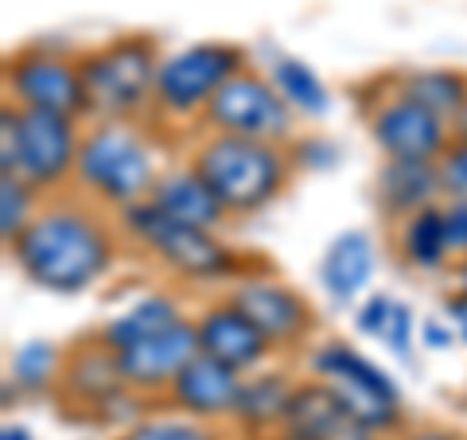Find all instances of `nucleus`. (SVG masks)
Wrapping results in <instances>:
<instances>
[{
  "label": "nucleus",
  "mask_w": 467,
  "mask_h": 440,
  "mask_svg": "<svg viewBox=\"0 0 467 440\" xmlns=\"http://www.w3.org/2000/svg\"><path fill=\"white\" fill-rule=\"evenodd\" d=\"M20 273L47 292L90 288L113 261V246L94 218L55 211L43 215L8 246Z\"/></svg>",
  "instance_id": "1"
},
{
  "label": "nucleus",
  "mask_w": 467,
  "mask_h": 440,
  "mask_svg": "<svg viewBox=\"0 0 467 440\" xmlns=\"http://www.w3.org/2000/svg\"><path fill=\"white\" fill-rule=\"evenodd\" d=\"M195 172L214 192V199L234 215L261 211L285 183V160L269 141L226 133L202 144L195 156Z\"/></svg>",
  "instance_id": "2"
},
{
  "label": "nucleus",
  "mask_w": 467,
  "mask_h": 440,
  "mask_svg": "<svg viewBox=\"0 0 467 440\" xmlns=\"http://www.w3.org/2000/svg\"><path fill=\"white\" fill-rule=\"evenodd\" d=\"M82 86H86V101L98 113L121 117L140 110L149 94H156V47L149 39H117L109 47L94 51L90 58H82Z\"/></svg>",
  "instance_id": "3"
},
{
  "label": "nucleus",
  "mask_w": 467,
  "mask_h": 440,
  "mask_svg": "<svg viewBox=\"0 0 467 440\" xmlns=\"http://www.w3.org/2000/svg\"><path fill=\"white\" fill-rule=\"evenodd\" d=\"M78 175L82 183L101 199L133 207V203L152 187V156L129 129H94L78 144Z\"/></svg>",
  "instance_id": "4"
},
{
  "label": "nucleus",
  "mask_w": 467,
  "mask_h": 440,
  "mask_svg": "<svg viewBox=\"0 0 467 440\" xmlns=\"http://www.w3.org/2000/svg\"><path fill=\"white\" fill-rule=\"evenodd\" d=\"M312 371L324 378V386L347 405V414L358 424L367 429L398 424V386L370 359L355 355L343 343H327L312 355Z\"/></svg>",
  "instance_id": "5"
},
{
  "label": "nucleus",
  "mask_w": 467,
  "mask_h": 440,
  "mask_svg": "<svg viewBox=\"0 0 467 440\" xmlns=\"http://www.w3.org/2000/svg\"><path fill=\"white\" fill-rule=\"evenodd\" d=\"M125 223L137 238H144L156 249L164 266L180 269L187 277H223L238 266L230 249L211 238V230L175 223L156 203H133V207H125Z\"/></svg>",
  "instance_id": "6"
},
{
  "label": "nucleus",
  "mask_w": 467,
  "mask_h": 440,
  "mask_svg": "<svg viewBox=\"0 0 467 440\" xmlns=\"http://www.w3.org/2000/svg\"><path fill=\"white\" fill-rule=\"evenodd\" d=\"M242 51L226 47V43H195L180 55L160 63L156 75V101L168 113H195L211 106V98L223 86L242 75Z\"/></svg>",
  "instance_id": "7"
},
{
  "label": "nucleus",
  "mask_w": 467,
  "mask_h": 440,
  "mask_svg": "<svg viewBox=\"0 0 467 440\" xmlns=\"http://www.w3.org/2000/svg\"><path fill=\"white\" fill-rule=\"evenodd\" d=\"M207 117L218 133L250 137V141H281L288 133V101L276 86L257 75H234L211 98Z\"/></svg>",
  "instance_id": "8"
},
{
  "label": "nucleus",
  "mask_w": 467,
  "mask_h": 440,
  "mask_svg": "<svg viewBox=\"0 0 467 440\" xmlns=\"http://www.w3.org/2000/svg\"><path fill=\"white\" fill-rule=\"evenodd\" d=\"M78 164L75 125L63 113L20 110V141H16V175L27 187H51Z\"/></svg>",
  "instance_id": "9"
},
{
  "label": "nucleus",
  "mask_w": 467,
  "mask_h": 440,
  "mask_svg": "<svg viewBox=\"0 0 467 440\" xmlns=\"http://www.w3.org/2000/svg\"><path fill=\"white\" fill-rule=\"evenodd\" d=\"M8 86L12 94L24 101V110H47L75 117L82 110H90L82 86V70L55 55H20L8 63Z\"/></svg>",
  "instance_id": "10"
},
{
  "label": "nucleus",
  "mask_w": 467,
  "mask_h": 440,
  "mask_svg": "<svg viewBox=\"0 0 467 440\" xmlns=\"http://www.w3.org/2000/svg\"><path fill=\"white\" fill-rule=\"evenodd\" d=\"M202 355L199 347V324H187V320H175L171 328H164L152 340H144L137 347H129L117 355V371H121V382L133 390H156V386H171L180 371L192 359Z\"/></svg>",
  "instance_id": "11"
},
{
  "label": "nucleus",
  "mask_w": 467,
  "mask_h": 440,
  "mask_svg": "<svg viewBox=\"0 0 467 440\" xmlns=\"http://www.w3.org/2000/svg\"><path fill=\"white\" fill-rule=\"evenodd\" d=\"M374 141L389 160H432L444 149V117L398 98L374 117Z\"/></svg>",
  "instance_id": "12"
},
{
  "label": "nucleus",
  "mask_w": 467,
  "mask_h": 440,
  "mask_svg": "<svg viewBox=\"0 0 467 440\" xmlns=\"http://www.w3.org/2000/svg\"><path fill=\"white\" fill-rule=\"evenodd\" d=\"M199 347L202 355L226 362L230 371L242 374L265 359L269 340L245 312H238L234 304H218L199 320Z\"/></svg>",
  "instance_id": "13"
},
{
  "label": "nucleus",
  "mask_w": 467,
  "mask_h": 440,
  "mask_svg": "<svg viewBox=\"0 0 467 440\" xmlns=\"http://www.w3.org/2000/svg\"><path fill=\"white\" fill-rule=\"evenodd\" d=\"M230 304L250 316L254 324L265 331L269 343H288L308 328V304L276 281H245L234 288Z\"/></svg>",
  "instance_id": "14"
},
{
  "label": "nucleus",
  "mask_w": 467,
  "mask_h": 440,
  "mask_svg": "<svg viewBox=\"0 0 467 440\" xmlns=\"http://www.w3.org/2000/svg\"><path fill=\"white\" fill-rule=\"evenodd\" d=\"M238 390H242L238 371H230L226 362L211 355H199L171 382V398L195 417H218V414H234Z\"/></svg>",
  "instance_id": "15"
},
{
  "label": "nucleus",
  "mask_w": 467,
  "mask_h": 440,
  "mask_svg": "<svg viewBox=\"0 0 467 440\" xmlns=\"http://www.w3.org/2000/svg\"><path fill=\"white\" fill-rule=\"evenodd\" d=\"M285 424L308 440H370V429L347 414V405L327 386L292 390Z\"/></svg>",
  "instance_id": "16"
},
{
  "label": "nucleus",
  "mask_w": 467,
  "mask_h": 440,
  "mask_svg": "<svg viewBox=\"0 0 467 440\" xmlns=\"http://www.w3.org/2000/svg\"><path fill=\"white\" fill-rule=\"evenodd\" d=\"M436 192H444V183L432 160H386V168L378 172V199L393 215H417L432 207Z\"/></svg>",
  "instance_id": "17"
},
{
  "label": "nucleus",
  "mask_w": 467,
  "mask_h": 440,
  "mask_svg": "<svg viewBox=\"0 0 467 440\" xmlns=\"http://www.w3.org/2000/svg\"><path fill=\"white\" fill-rule=\"evenodd\" d=\"M152 203L175 223H187V226H199V230H211L223 223L226 207L214 199V192L202 183V175L192 172H175L164 175L156 187H152Z\"/></svg>",
  "instance_id": "18"
},
{
  "label": "nucleus",
  "mask_w": 467,
  "mask_h": 440,
  "mask_svg": "<svg viewBox=\"0 0 467 440\" xmlns=\"http://www.w3.org/2000/svg\"><path fill=\"white\" fill-rule=\"evenodd\" d=\"M374 273V246L362 230H347L339 234L327 254H324V266H319V277H324V285L335 300H355L362 288H367Z\"/></svg>",
  "instance_id": "19"
},
{
  "label": "nucleus",
  "mask_w": 467,
  "mask_h": 440,
  "mask_svg": "<svg viewBox=\"0 0 467 440\" xmlns=\"http://www.w3.org/2000/svg\"><path fill=\"white\" fill-rule=\"evenodd\" d=\"M175 320H180V312H175V304L168 297H149V300L133 304L129 312H121L117 320H109L106 331H101V343H106V351H113V355H121V351L171 328Z\"/></svg>",
  "instance_id": "20"
},
{
  "label": "nucleus",
  "mask_w": 467,
  "mask_h": 440,
  "mask_svg": "<svg viewBox=\"0 0 467 440\" xmlns=\"http://www.w3.org/2000/svg\"><path fill=\"white\" fill-rule=\"evenodd\" d=\"M292 402V386L281 374H261L242 382L238 402H234V417H238L245 429H265L273 421H285Z\"/></svg>",
  "instance_id": "21"
},
{
  "label": "nucleus",
  "mask_w": 467,
  "mask_h": 440,
  "mask_svg": "<svg viewBox=\"0 0 467 440\" xmlns=\"http://www.w3.org/2000/svg\"><path fill=\"white\" fill-rule=\"evenodd\" d=\"M401 249L409 257V266L417 269H436L444 266L451 246H448V226H444V211L425 207L417 215H409V223L401 230Z\"/></svg>",
  "instance_id": "22"
},
{
  "label": "nucleus",
  "mask_w": 467,
  "mask_h": 440,
  "mask_svg": "<svg viewBox=\"0 0 467 440\" xmlns=\"http://www.w3.org/2000/svg\"><path fill=\"white\" fill-rule=\"evenodd\" d=\"M401 98L417 101V106H425L436 117H456L467 101V82L460 75H451V70H420V75L405 79Z\"/></svg>",
  "instance_id": "23"
},
{
  "label": "nucleus",
  "mask_w": 467,
  "mask_h": 440,
  "mask_svg": "<svg viewBox=\"0 0 467 440\" xmlns=\"http://www.w3.org/2000/svg\"><path fill=\"white\" fill-rule=\"evenodd\" d=\"M273 79H276V90H281V98L288 101V106H296L308 117L327 113V106H331L327 86L319 82V75L308 63H300V58H281L276 70H273Z\"/></svg>",
  "instance_id": "24"
},
{
  "label": "nucleus",
  "mask_w": 467,
  "mask_h": 440,
  "mask_svg": "<svg viewBox=\"0 0 467 440\" xmlns=\"http://www.w3.org/2000/svg\"><path fill=\"white\" fill-rule=\"evenodd\" d=\"M27 207H32V192L20 175H5L0 180V238L12 246L27 230Z\"/></svg>",
  "instance_id": "25"
},
{
  "label": "nucleus",
  "mask_w": 467,
  "mask_h": 440,
  "mask_svg": "<svg viewBox=\"0 0 467 440\" xmlns=\"http://www.w3.org/2000/svg\"><path fill=\"white\" fill-rule=\"evenodd\" d=\"M51 371H55V347L51 343H24L16 355H12V378H16L24 390H43Z\"/></svg>",
  "instance_id": "26"
},
{
  "label": "nucleus",
  "mask_w": 467,
  "mask_h": 440,
  "mask_svg": "<svg viewBox=\"0 0 467 440\" xmlns=\"http://www.w3.org/2000/svg\"><path fill=\"white\" fill-rule=\"evenodd\" d=\"M121 440H214L207 429L199 424H183V421H149L137 424L133 433H125Z\"/></svg>",
  "instance_id": "27"
},
{
  "label": "nucleus",
  "mask_w": 467,
  "mask_h": 440,
  "mask_svg": "<svg viewBox=\"0 0 467 440\" xmlns=\"http://www.w3.org/2000/svg\"><path fill=\"white\" fill-rule=\"evenodd\" d=\"M441 183L451 199H467V141H456L441 160Z\"/></svg>",
  "instance_id": "28"
},
{
  "label": "nucleus",
  "mask_w": 467,
  "mask_h": 440,
  "mask_svg": "<svg viewBox=\"0 0 467 440\" xmlns=\"http://www.w3.org/2000/svg\"><path fill=\"white\" fill-rule=\"evenodd\" d=\"M409 331H413V316H409V308L401 300H393L389 308V320H386V328H382V340L398 351V355L405 359L409 355Z\"/></svg>",
  "instance_id": "29"
},
{
  "label": "nucleus",
  "mask_w": 467,
  "mask_h": 440,
  "mask_svg": "<svg viewBox=\"0 0 467 440\" xmlns=\"http://www.w3.org/2000/svg\"><path fill=\"white\" fill-rule=\"evenodd\" d=\"M16 141H20V113L5 110L0 117V172L16 175Z\"/></svg>",
  "instance_id": "30"
},
{
  "label": "nucleus",
  "mask_w": 467,
  "mask_h": 440,
  "mask_svg": "<svg viewBox=\"0 0 467 440\" xmlns=\"http://www.w3.org/2000/svg\"><path fill=\"white\" fill-rule=\"evenodd\" d=\"M389 308H393V300H389V297H370L367 304L358 308V320H355V328H358L362 335H382L386 320H389Z\"/></svg>",
  "instance_id": "31"
},
{
  "label": "nucleus",
  "mask_w": 467,
  "mask_h": 440,
  "mask_svg": "<svg viewBox=\"0 0 467 440\" xmlns=\"http://www.w3.org/2000/svg\"><path fill=\"white\" fill-rule=\"evenodd\" d=\"M444 226L451 254H467V199H451V207L444 211Z\"/></svg>",
  "instance_id": "32"
},
{
  "label": "nucleus",
  "mask_w": 467,
  "mask_h": 440,
  "mask_svg": "<svg viewBox=\"0 0 467 440\" xmlns=\"http://www.w3.org/2000/svg\"><path fill=\"white\" fill-rule=\"evenodd\" d=\"M448 316L456 320V328H460V335L467 340V292H456V297H448Z\"/></svg>",
  "instance_id": "33"
},
{
  "label": "nucleus",
  "mask_w": 467,
  "mask_h": 440,
  "mask_svg": "<svg viewBox=\"0 0 467 440\" xmlns=\"http://www.w3.org/2000/svg\"><path fill=\"white\" fill-rule=\"evenodd\" d=\"M451 129H456V137H460V141H467V101L460 106V113L451 117Z\"/></svg>",
  "instance_id": "34"
},
{
  "label": "nucleus",
  "mask_w": 467,
  "mask_h": 440,
  "mask_svg": "<svg viewBox=\"0 0 467 440\" xmlns=\"http://www.w3.org/2000/svg\"><path fill=\"white\" fill-rule=\"evenodd\" d=\"M425 340H429L432 347H448V343H451V340H448V335H444L441 328H436V324H429V328H425Z\"/></svg>",
  "instance_id": "35"
},
{
  "label": "nucleus",
  "mask_w": 467,
  "mask_h": 440,
  "mask_svg": "<svg viewBox=\"0 0 467 440\" xmlns=\"http://www.w3.org/2000/svg\"><path fill=\"white\" fill-rule=\"evenodd\" d=\"M5 440H32V436H27V429H12V424H8V429H5Z\"/></svg>",
  "instance_id": "36"
},
{
  "label": "nucleus",
  "mask_w": 467,
  "mask_h": 440,
  "mask_svg": "<svg viewBox=\"0 0 467 440\" xmlns=\"http://www.w3.org/2000/svg\"><path fill=\"white\" fill-rule=\"evenodd\" d=\"M413 440H456V436H448V433H417Z\"/></svg>",
  "instance_id": "37"
},
{
  "label": "nucleus",
  "mask_w": 467,
  "mask_h": 440,
  "mask_svg": "<svg viewBox=\"0 0 467 440\" xmlns=\"http://www.w3.org/2000/svg\"><path fill=\"white\" fill-rule=\"evenodd\" d=\"M460 292H467V261L460 266Z\"/></svg>",
  "instance_id": "38"
},
{
  "label": "nucleus",
  "mask_w": 467,
  "mask_h": 440,
  "mask_svg": "<svg viewBox=\"0 0 467 440\" xmlns=\"http://www.w3.org/2000/svg\"><path fill=\"white\" fill-rule=\"evenodd\" d=\"M281 440H308V436H300V433H292V429H288V433H285Z\"/></svg>",
  "instance_id": "39"
}]
</instances>
